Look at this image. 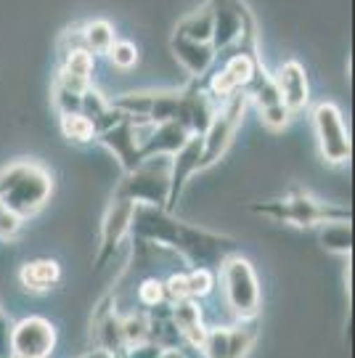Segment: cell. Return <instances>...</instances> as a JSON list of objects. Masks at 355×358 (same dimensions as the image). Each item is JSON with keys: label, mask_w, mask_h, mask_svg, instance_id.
I'll return each instance as SVG.
<instances>
[{"label": "cell", "mask_w": 355, "mask_h": 358, "mask_svg": "<svg viewBox=\"0 0 355 358\" xmlns=\"http://www.w3.org/2000/svg\"><path fill=\"white\" fill-rule=\"evenodd\" d=\"M127 236L133 242L157 244L167 252H175L191 268L207 271H217L226 257L236 255L239 250V242L229 234L194 226L189 220H180L165 207L152 205H136Z\"/></svg>", "instance_id": "obj_1"}, {"label": "cell", "mask_w": 355, "mask_h": 358, "mask_svg": "<svg viewBox=\"0 0 355 358\" xmlns=\"http://www.w3.org/2000/svg\"><path fill=\"white\" fill-rule=\"evenodd\" d=\"M53 194L51 170L35 159H16L0 167V207L19 220L38 215Z\"/></svg>", "instance_id": "obj_2"}, {"label": "cell", "mask_w": 355, "mask_h": 358, "mask_svg": "<svg viewBox=\"0 0 355 358\" xmlns=\"http://www.w3.org/2000/svg\"><path fill=\"white\" fill-rule=\"evenodd\" d=\"M254 215H263L268 220H276L284 226H294V229H316L326 220H337V217H353L350 207L329 205L321 202L310 192L305 189H289V192L279 196V199H266V202H252L249 205Z\"/></svg>", "instance_id": "obj_3"}, {"label": "cell", "mask_w": 355, "mask_h": 358, "mask_svg": "<svg viewBox=\"0 0 355 358\" xmlns=\"http://www.w3.org/2000/svg\"><path fill=\"white\" fill-rule=\"evenodd\" d=\"M249 112V99L247 93H236L226 101L217 103L215 115L210 120L207 130L202 133V157H199V173L207 167L217 165L229 149L233 146V138L239 133L244 117Z\"/></svg>", "instance_id": "obj_4"}, {"label": "cell", "mask_w": 355, "mask_h": 358, "mask_svg": "<svg viewBox=\"0 0 355 358\" xmlns=\"http://www.w3.org/2000/svg\"><path fill=\"white\" fill-rule=\"evenodd\" d=\"M220 289L226 294L229 310L239 321L257 319L260 313V282L254 266L241 255H229L220 263Z\"/></svg>", "instance_id": "obj_5"}, {"label": "cell", "mask_w": 355, "mask_h": 358, "mask_svg": "<svg viewBox=\"0 0 355 358\" xmlns=\"http://www.w3.org/2000/svg\"><path fill=\"white\" fill-rule=\"evenodd\" d=\"M115 194L130 199L133 205L165 207L170 196V157L143 159L138 167L127 170L115 186Z\"/></svg>", "instance_id": "obj_6"}, {"label": "cell", "mask_w": 355, "mask_h": 358, "mask_svg": "<svg viewBox=\"0 0 355 358\" xmlns=\"http://www.w3.org/2000/svg\"><path fill=\"white\" fill-rule=\"evenodd\" d=\"M310 122L316 133L321 159L331 167H345L353 157V143L347 136L342 109L334 101H318L310 109Z\"/></svg>", "instance_id": "obj_7"}, {"label": "cell", "mask_w": 355, "mask_h": 358, "mask_svg": "<svg viewBox=\"0 0 355 358\" xmlns=\"http://www.w3.org/2000/svg\"><path fill=\"white\" fill-rule=\"evenodd\" d=\"M56 327L45 316H24L13 321L11 358H51L56 348Z\"/></svg>", "instance_id": "obj_8"}, {"label": "cell", "mask_w": 355, "mask_h": 358, "mask_svg": "<svg viewBox=\"0 0 355 358\" xmlns=\"http://www.w3.org/2000/svg\"><path fill=\"white\" fill-rule=\"evenodd\" d=\"M212 8V48L217 56L236 48L244 24L252 19L254 13L247 6V0H210Z\"/></svg>", "instance_id": "obj_9"}, {"label": "cell", "mask_w": 355, "mask_h": 358, "mask_svg": "<svg viewBox=\"0 0 355 358\" xmlns=\"http://www.w3.org/2000/svg\"><path fill=\"white\" fill-rule=\"evenodd\" d=\"M260 319L239 321L233 327H217L207 329L202 350L207 358H247L257 343Z\"/></svg>", "instance_id": "obj_10"}, {"label": "cell", "mask_w": 355, "mask_h": 358, "mask_svg": "<svg viewBox=\"0 0 355 358\" xmlns=\"http://www.w3.org/2000/svg\"><path fill=\"white\" fill-rule=\"evenodd\" d=\"M217 103L215 99L207 93L204 83H196L191 80L186 88L180 90V99H178V115L175 122L186 130L189 136H202L210 120L215 115Z\"/></svg>", "instance_id": "obj_11"}, {"label": "cell", "mask_w": 355, "mask_h": 358, "mask_svg": "<svg viewBox=\"0 0 355 358\" xmlns=\"http://www.w3.org/2000/svg\"><path fill=\"white\" fill-rule=\"evenodd\" d=\"M96 143L106 146L109 152L115 154V159L119 162L122 173L138 167L140 159V138H138V125L127 117H119L115 125H109L106 130H101L96 136Z\"/></svg>", "instance_id": "obj_12"}, {"label": "cell", "mask_w": 355, "mask_h": 358, "mask_svg": "<svg viewBox=\"0 0 355 358\" xmlns=\"http://www.w3.org/2000/svg\"><path fill=\"white\" fill-rule=\"evenodd\" d=\"M199 157H202V136H191L189 141L170 157V196H167L170 213H175L183 189L199 173Z\"/></svg>", "instance_id": "obj_13"}, {"label": "cell", "mask_w": 355, "mask_h": 358, "mask_svg": "<svg viewBox=\"0 0 355 358\" xmlns=\"http://www.w3.org/2000/svg\"><path fill=\"white\" fill-rule=\"evenodd\" d=\"M90 337H93V350H103L112 358L122 353V334H119V313H117L115 294L109 292L93 310L90 319Z\"/></svg>", "instance_id": "obj_14"}, {"label": "cell", "mask_w": 355, "mask_h": 358, "mask_svg": "<svg viewBox=\"0 0 355 358\" xmlns=\"http://www.w3.org/2000/svg\"><path fill=\"white\" fill-rule=\"evenodd\" d=\"M273 75V83H276V90L281 96V103L289 109V112H300L307 106L310 101V83H307V72L305 66L297 62V59H287L284 64L270 72Z\"/></svg>", "instance_id": "obj_15"}, {"label": "cell", "mask_w": 355, "mask_h": 358, "mask_svg": "<svg viewBox=\"0 0 355 358\" xmlns=\"http://www.w3.org/2000/svg\"><path fill=\"white\" fill-rule=\"evenodd\" d=\"M170 51L175 56V62L191 75V80L202 83L204 77L212 72L217 53L212 43H199V40L180 38V35H170Z\"/></svg>", "instance_id": "obj_16"}, {"label": "cell", "mask_w": 355, "mask_h": 358, "mask_svg": "<svg viewBox=\"0 0 355 358\" xmlns=\"http://www.w3.org/2000/svg\"><path fill=\"white\" fill-rule=\"evenodd\" d=\"M138 138L140 159H152V157H173L191 136L178 122H162V125H138Z\"/></svg>", "instance_id": "obj_17"}, {"label": "cell", "mask_w": 355, "mask_h": 358, "mask_svg": "<svg viewBox=\"0 0 355 358\" xmlns=\"http://www.w3.org/2000/svg\"><path fill=\"white\" fill-rule=\"evenodd\" d=\"M19 282L29 294H48L61 284V263L53 257H32L19 268Z\"/></svg>", "instance_id": "obj_18"}, {"label": "cell", "mask_w": 355, "mask_h": 358, "mask_svg": "<svg viewBox=\"0 0 355 358\" xmlns=\"http://www.w3.org/2000/svg\"><path fill=\"white\" fill-rule=\"evenodd\" d=\"M170 324H173L178 337H183V343L202 348L207 324H204L202 308H199L196 300H175L173 308H170Z\"/></svg>", "instance_id": "obj_19"}, {"label": "cell", "mask_w": 355, "mask_h": 358, "mask_svg": "<svg viewBox=\"0 0 355 358\" xmlns=\"http://www.w3.org/2000/svg\"><path fill=\"white\" fill-rule=\"evenodd\" d=\"M318 244L331 252V255H342L350 260L353 252V217H337V220H326L316 226Z\"/></svg>", "instance_id": "obj_20"}, {"label": "cell", "mask_w": 355, "mask_h": 358, "mask_svg": "<svg viewBox=\"0 0 355 358\" xmlns=\"http://www.w3.org/2000/svg\"><path fill=\"white\" fill-rule=\"evenodd\" d=\"M75 32H77V43H80L93 59H96V56H106L117 40L115 27H112V22H106V19H90L88 24L75 27Z\"/></svg>", "instance_id": "obj_21"}, {"label": "cell", "mask_w": 355, "mask_h": 358, "mask_svg": "<svg viewBox=\"0 0 355 358\" xmlns=\"http://www.w3.org/2000/svg\"><path fill=\"white\" fill-rule=\"evenodd\" d=\"M80 115H85L90 122H93L96 136H99L101 130L109 128V125H115L117 120L122 117L115 106H112V101L103 96L101 90L93 88V85H88L85 93H82V99H80Z\"/></svg>", "instance_id": "obj_22"}, {"label": "cell", "mask_w": 355, "mask_h": 358, "mask_svg": "<svg viewBox=\"0 0 355 358\" xmlns=\"http://www.w3.org/2000/svg\"><path fill=\"white\" fill-rule=\"evenodd\" d=\"M173 35L199 40V43H210L212 40V8H210V0H204L202 6H196L186 16H180L178 24L173 27Z\"/></svg>", "instance_id": "obj_23"}, {"label": "cell", "mask_w": 355, "mask_h": 358, "mask_svg": "<svg viewBox=\"0 0 355 358\" xmlns=\"http://www.w3.org/2000/svg\"><path fill=\"white\" fill-rule=\"evenodd\" d=\"M59 128L61 136L72 143H93L96 141V128L85 115L80 112H64L59 115Z\"/></svg>", "instance_id": "obj_24"}, {"label": "cell", "mask_w": 355, "mask_h": 358, "mask_svg": "<svg viewBox=\"0 0 355 358\" xmlns=\"http://www.w3.org/2000/svg\"><path fill=\"white\" fill-rule=\"evenodd\" d=\"M109 62L115 69H133V66L138 64V45L133 43V40H115V45L109 48Z\"/></svg>", "instance_id": "obj_25"}, {"label": "cell", "mask_w": 355, "mask_h": 358, "mask_svg": "<svg viewBox=\"0 0 355 358\" xmlns=\"http://www.w3.org/2000/svg\"><path fill=\"white\" fill-rule=\"evenodd\" d=\"M138 294H140V303L149 308V310H157V308L165 303V282L162 279H157V276H146L138 287Z\"/></svg>", "instance_id": "obj_26"}, {"label": "cell", "mask_w": 355, "mask_h": 358, "mask_svg": "<svg viewBox=\"0 0 355 358\" xmlns=\"http://www.w3.org/2000/svg\"><path fill=\"white\" fill-rule=\"evenodd\" d=\"M11 329L13 321L0 306V358H11Z\"/></svg>", "instance_id": "obj_27"}]
</instances>
